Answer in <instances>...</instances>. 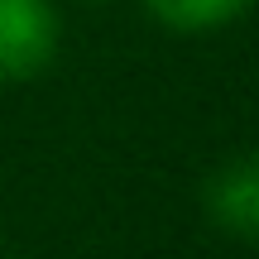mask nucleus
I'll return each mask as SVG.
<instances>
[{"label": "nucleus", "instance_id": "nucleus-3", "mask_svg": "<svg viewBox=\"0 0 259 259\" xmlns=\"http://www.w3.org/2000/svg\"><path fill=\"white\" fill-rule=\"evenodd\" d=\"M144 10L173 34H211L250 15L254 0H144Z\"/></svg>", "mask_w": 259, "mask_h": 259}, {"label": "nucleus", "instance_id": "nucleus-1", "mask_svg": "<svg viewBox=\"0 0 259 259\" xmlns=\"http://www.w3.org/2000/svg\"><path fill=\"white\" fill-rule=\"evenodd\" d=\"M58 38L53 0H0V82H34L58 58Z\"/></svg>", "mask_w": 259, "mask_h": 259}, {"label": "nucleus", "instance_id": "nucleus-2", "mask_svg": "<svg viewBox=\"0 0 259 259\" xmlns=\"http://www.w3.org/2000/svg\"><path fill=\"white\" fill-rule=\"evenodd\" d=\"M202 206L216 231L259 245V154H240L216 168L202 187Z\"/></svg>", "mask_w": 259, "mask_h": 259}]
</instances>
